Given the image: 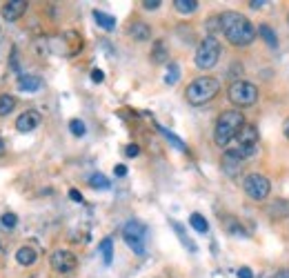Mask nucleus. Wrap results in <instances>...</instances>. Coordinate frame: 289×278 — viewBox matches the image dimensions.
<instances>
[{
    "instance_id": "f257e3e1",
    "label": "nucleus",
    "mask_w": 289,
    "mask_h": 278,
    "mask_svg": "<svg viewBox=\"0 0 289 278\" xmlns=\"http://www.w3.org/2000/svg\"><path fill=\"white\" fill-rule=\"evenodd\" d=\"M221 29L225 38L232 42L234 47H247L256 38V29L249 23V18H245L238 12H225L221 16Z\"/></svg>"
},
{
    "instance_id": "f03ea898",
    "label": "nucleus",
    "mask_w": 289,
    "mask_h": 278,
    "mask_svg": "<svg viewBox=\"0 0 289 278\" xmlns=\"http://www.w3.org/2000/svg\"><path fill=\"white\" fill-rule=\"evenodd\" d=\"M247 125L245 122V116L243 111H236V109H229V111H223L216 120V129H213V143L218 147H227L234 138L238 136V131Z\"/></svg>"
},
{
    "instance_id": "7ed1b4c3",
    "label": "nucleus",
    "mask_w": 289,
    "mask_h": 278,
    "mask_svg": "<svg viewBox=\"0 0 289 278\" xmlns=\"http://www.w3.org/2000/svg\"><path fill=\"white\" fill-rule=\"evenodd\" d=\"M221 94V83L211 76H200L196 78L194 83H189V87L185 89V98L189 105H205L213 100L216 96Z\"/></svg>"
},
{
    "instance_id": "20e7f679",
    "label": "nucleus",
    "mask_w": 289,
    "mask_h": 278,
    "mask_svg": "<svg viewBox=\"0 0 289 278\" xmlns=\"http://www.w3.org/2000/svg\"><path fill=\"white\" fill-rule=\"evenodd\" d=\"M227 98L236 107H249L258 100V87L247 83V80H236L227 89Z\"/></svg>"
},
{
    "instance_id": "39448f33",
    "label": "nucleus",
    "mask_w": 289,
    "mask_h": 278,
    "mask_svg": "<svg viewBox=\"0 0 289 278\" xmlns=\"http://www.w3.org/2000/svg\"><path fill=\"white\" fill-rule=\"evenodd\" d=\"M221 58V42L213 36H207L196 49V67L198 69H211Z\"/></svg>"
},
{
    "instance_id": "423d86ee",
    "label": "nucleus",
    "mask_w": 289,
    "mask_h": 278,
    "mask_svg": "<svg viewBox=\"0 0 289 278\" xmlns=\"http://www.w3.org/2000/svg\"><path fill=\"white\" fill-rule=\"evenodd\" d=\"M243 189L247 191L249 198L265 200L267 196H269V191H271V185H269V180H267L265 176H260V174H247V176H245V180H243Z\"/></svg>"
},
{
    "instance_id": "0eeeda50",
    "label": "nucleus",
    "mask_w": 289,
    "mask_h": 278,
    "mask_svg": "<svg viewBox=\"0 0 289 278\" xmlns=\"http://www.w3.org/2000/svg\"><path fill=\"white\" fill-rule=\"evenodd\" d=\"M236 143H238V147L234 149V152H236L240 158L251 156V154L256 152V147H258V129H256L254 125H245L243 129L238 131Z\"/></svg>"
},
{
    "instance_id": "6e6552de",
    "label": "nucleus",
    "mask_w": 289,
    "mask_h": 278,
    "mask_svg": "<svg viewBox=\"0 0 289 278\" xmlns=\"http://www.w3.org/2000/svg\"><path fill=\"white\" fill-rule=\"evenodd\" d=\"M144 234H147V229H144L142 223H138V221H129L125 225V229H122V236H125V243L131 247V252L133 254H138V256H142L144 254Z\"/></svg>"
},
{
    "instance_id": "1a4fd4ad",
    "label": "nucleus",
    "mask_w": 289,
    "mask_h": 278,
    "mask_svg": "<svg viewBox=\"0 0 289 278\" xmlns=\"http://www.w3.org/2000/svg\"><path fill=\"white\" fill-rule=\"evenodd\" d=\"M51 267L58 274H71L78 267V260L69 249H56V252L51 254Z\"/></svg>"
},
{
    "instance_id": "9d476101",
    "label": "nucleus",
    "mask_w": 289,
    "mask_h": 278,
    "mask_svg": "<svg viewBox=\"0 0 289 278\" xmlns=\"http://www.w3.org/2000/svg\"><path fill=\"white\" fill-rule=\"evenodd\" d=\"M40 114L36 109H29V111H25V114H20L18 118H16V129L18 131H23V133H27V131H34L36 127L40 125Z\"/></svg>"
},
{
    "instance_id": "9b49d317",
    "label": "nucleus",
    "mask_w": 289,
    "mask_h": 278,
    "mask_svg": "<svg viewBox=\"0 0 289 278\" xmlns=\"http://www.w3.org/2000/svg\"><path fill=\"white\" fill-rule=\"evenodd\" d=\"M27 12V3L25 0H9V3L3 5V18L7 23H16Z\"/></svg>"
},
{
    "instance_id": "f8f14e48",
    "label": "nucleus",
    "mask_w": 289,
    "mask_h": 278,
    "mask_svg": "<svg viewBox=\"0 0 289 278\" xmlns=\"http://www.w3.org/2000/svg\"><path fill=\"white\" fill-rule=\"evenodd\" d=\"M240 167H243V158H240L234 149H232V152H225V156H223V172L227 176H238Z\"/></svg>"
},
{
    "instance_id": "ddd939ff",
    "label": "nucleus",
    "mask_w": 289,
    "mask_h": 278,
    "mask_svg": "<svg viewBox=\"0 0 289 278\" xmlns=\"http://www.w3.org/2000/svg\"><path fill=\"white\" fill-rule=\"evenodd\" d=\"M94 20L98 23V27H103L105 31H114L116 29V18L105 12H100V9H94Z\"/></svg>"
},
{
    "instance_id": "4468645a",
    "label": "nucleus",
    "mask_w": 289,
    "mask_h": 278,
    "mask_svg": "<svg viewBox=\"0 0 289 278\" xmlns=\"http://www.w3.org/2000/svg\"><path fill=\"white\" fill-rule=\"evenodd\" d=\"M36 258H38V254H36V249H31V247H20L18 252H16V260H18L20 265H25V267L34 265Z\"/></svg>"
},
{
    "instance_id": "2eb2a0df",
    "label": "nucleus",
    "mask_w": 289,
    "mask_h": 278,
    "mask_svg": "<svg viewBox=\"0 0 289 278\" xmlns=\"http://www.w3.org/2000/svg\"><path fill=\"white\" fill-rule=\"evenodd\" d=\"M129 34H131V38H133V40L144 42V40H149L152 31H149V27L144 25V23H133V25L129 27Z\"/></svg>"
},
{
    "instance_id": "dca6fc26",
    "label": "nucleus",
    "mask_w": 289,
    "mask_h": 278,
    "mask_svg": "<svg viewBox=\"0 0 289 278\" xmlns=\"http://www.w3.org/2000/svg\"><path fill=\"white\" fill-rule=\"evenodd\" d=\"M18 87L23 92H38L40 89V78L38 76H23L18 80Z\"/></svg>"
},
{
    "instance_id": "f3484780",
    "label": "nucleus",
    "mask_w": 289,
    "mask_h": 278,
    "mask_svg": "<svg viewBox=\"0 0 289 278\" xmlns=\"http://www.w3.org/2000/svg\"><path fill=\"white\" fill-rule=\"evenodd\" d=\"M98 249H100V254H103V260H105V265H111V260H114V243H111V238H105V240H100Z\"/></svg>"
},
{
    "instance_id": "a211bd4d",
    "label": "nucleus",
    "mask_w": 289,
    "mask_h": 278,
    "mask_svg": "<svg viewBox=\"0 0 289 278\" xmlns=\"http://www.w3.org/2000/svg\"><path fill=\"white\" fill-rule=\"evenodd\" d=\"M174 7L178 14H194L198 9V0H174Z\"/></svg>"
},
{
    "instance_id": "6ab92c4d",
    "label": "nucleus",
    "mask_w": 289,
    "mask_h": 278,
    "mask_svg": "<svg viewBox=\"0 0 289 278\" xmlns=\"http://www.w3.org/2000/svg\"><path fill=\"white\" fill-rule=\"evenodd\" d=\"M258 34H260V38H263L267 45L274 49V47H278V38H276V34H274V29L271 27H267V25H260V29H258Z\"/></svg>"
},
{
    "instance_id": "aec40b11",
    "label": "nucleus",
    "mask_w": 289,
    "mask_h": 278,
    "mask_svg": "<svg viewBox=\"0 0 289 278\" xmlns=\"http://www.w3.org/2000/svg\"><path fill=\"white\" fill-rule=\"evenodd\" d=\"M189 225L194 227L198 234H207V232H209V225H207V221L200 216V214H191V216H189Z\"/></svg>"
},
{
    "instance_id": "412c9836",
    "label": "nucleus",
    "mask_w": 289,
    "mask_h": 278,
    "mask_svg": "<svg viewBox=\"0 0 289 278\" xmlns=\"http://www.w3.org/2000/svg\"><path fill=\"white\" fill-rule=\"evenodd\" d=\"M14 107H16V98H14V96H9V94L0 96V116H9L14 111Z\"/></svg>"
},
{
    "instance_id": "4be33fe9",
    "label": "nucleus",
    "mask_w": 289,
    "mask_h": 278,
    "mask_svg": "<svg viewBox=\"0 0 289 278\" xmlns=\"http://www.w3.org/2000/svg\"><path fill=\"white\" fill-rule=\"evenodd\" d=\"M158 131L163 133V136L167 138V141H169V143H171V145H174L176 149H178V152H187V145H185L183 141H180L178 136H174V133H171L169 129H165V127H160V125H158Z\"/></svg>"
},
{
    "instance_id": "5701e85b",
    "label": "nucleus",
    "mask_w": 289,
    "mask_h": 278,
    "mask_svg": "<svg viewBox=\"0 0 289 278\" xmlns=\"http://www.w3.org/2000/svg\"><path fill=\"white\" fill-rule=\"evenodd\" d=\"M171 227H174L176 229V234H178V238H180V243H183L185 245V247L187 249H189V252H196V245L194 243H191V240L189 238H187V232H185V229H183V225H180V223H171Z\"/></svg>"
},
{
    "instance_id": "b1692460",
    "label": "nucleus",
    "mask_w": 289,
    "mask_h": 278,
    "mask_svg": "<svg viewBox=\"0 0 289 278\" xmlns=\"http://www.w3.org/2000/svg\"><path fill=\"white\" fill-rule=\"evenodd\" d=\"M152 58H154V62H165V60H167V47H165L163 40H158L156 45H154Z\"/></svg>"
},
{
    "instance_id": "393cba45",
    "label": "nucleus",
    "mask_w": 289,
    "mask_h": 278,
    "mask_svg": "<svg viewBox=\"0 0 289 278\" xmlns=\"http://www.w3.org/2000/svg\"><path fill=\"white\" fill-rule=\"evenodd\" d=\"M89 185L94 187V189H109V180H107V176L103 174H92L89 176Z\"/></svg>"
},
{
    "instance_id": "a878e982",
    "label": "nucleus",
    "mask_w": 289,
    "mask_h": 278,
    "mask_svg": "<svg viewBox=\"0 0 289 278\" xmlns=\"http://www.w3.org/2000/svg\"><path fill=\"white\" fill-rule=\"evenodd\" d=\"M180 80V67L176 62H169L167 65V76H165V83L167 85H176Z\"/></svg>"
},
{
    "instance_id": "bb28decb",
    "label": "nucleus",
    "mask_w": 289,
    "mask_h": 278,
    "mask_svg": "<svg viewBox=\"0 0 289 278\" xmlns=\"http://www.w3.org/2000/svg\"><path fill=\"white\" fill-rule=\"evenodd\" d=\"M0 225H3L5 229H14L16 225H18V216H16L14 212H5L3 216H0Z\"/></svg>"
},
{
    "instance_id": "cd10ccee",
    "label": "nucleus",
    "mask_w": 289,
    "mask_h": 278,
    "mask_svg": "<svg viewBox=\"0 0 289 278\" xmlns=\"http://www.w3.org/2000/svg\"><path fill=\"white\" fill-rule=\"evenodd\" d=\"M69 129H71L74 136H85V133H87V127H85V122L78 120V118L69 120Z\"/></svg>"
},
{
    "instance_id": "c85d7f7f",
    "label": "nucleus",
    "mask_w": 289,
    "mask_h": 278,
    "mask_svg": "<svg viewBox=\"0 0 289 278\" xmlns=\"http://www.w3.org/2000/svg\"><path fill=\"white\" fill-rule=\"evenodd\" d=\"M138 154H140V147H138V145H127V147H125V156L136 158Z\"/></svg>"
},
{
    "instance_id": "c756f323",
    "label": "nucleus",
    "mask_w": 289,
    "mask_h": 278,
    "mask_svg": "<svg viewBox=\"0 0 289 278\" xmlns=\"http://www.w3.org/2000/svg\"><path fill=\"white\" fill-rule=\"evenodd\" d=\"M160 5H163L160 0H144L142 7H144V9H149V12H154V9H158V7H160Z\"/></svg>"
},
{
    "instance_id": "7c9ffc66",
    "label": "nucleus",
    "mask_w": 289,
    "mask_h": 278,
    "mask_svg": "<svg viewBox=\"0 0 289 278\" xmlns=\"http://www.w3.org/2000/svg\"><path fill=\"white\" fill-rule=\"evenodd\" d=\"M92 80H94V83H103V80H105L103 69H94V72H92Z\"/></svg>"
},
{
    "instance_id": "2f4dec72",
    "label": "nucleus",
    "mask_w": 289,
    "mask_h": 278,
    "mask_svg": "<svg viewBox=\"0 0 289 278\" xmlns=\"http://www.w3.org/2000/svg\"><path fill=\"white\" fill-rule=\"evenodd\" d=\"M69 198L74 202H83V194H80L78 189H69Z\"/></svg>"
},
{
    "instance_id": "473e14b6",
    "label": "nucleus",
    "mask_w": 289,
    "mask_h": 278,
    "mask_svg": "<svg viewBox=\"0 0 289 278\" xmlns=\"http://www.w3.org/2000/svg\"><path fill=\"white\" fill-rule=\"evenodd\" d=\"M238 278H254V274H251L249 267H240V269H238Z\"/></svg>"
},
{
    "instance_id": "72a5a7b5",
    "label": "nucleus",
    "mask_w": 289,
    "mask_h": 278,
    "mask_svg": "<svg viewBox=\"0 0 289 278\" xmlns=\"http://www.w3.org/2000/svg\"><path fill=\"white\" fill-rule=\"evenodd\" d=\"M265 5H267L265 0H251L249 7H251V9H260V7H265Z\"/></svg>"
},
{
    "instance_id": "f704fd0d",
    "label": "nucleus",
    "mask_w": 289,
    "mask_h": 278,
    "mask_svg": "<svg viewBox=\"0 0 289 278\" xmlns=\"http://www.w3.org/2000/svg\"><path fill=\"white\" fill-rule=\"evenodd\" d=\"M114 172H116V176H125L127 174V167H125V165H116Z\"/></svg>"
},
{
    "instance_id": "c9c22d12",
    "label": "nucleus",
    "mask_w": 289,
    "mask_h": 278,
    "mask_svg": "<svg viewBox=\"0 0 289 278\" xmlns=\"http://www.w3.org/2000/svg\"><path fill=\"white\" fill-rule=\"evenodd\" d=\"M282 133H285V136L289 138V118H287L285 122H282Z\"/></svg>"
},
{
    "instance_id": "e433bc0d",
    "label": "nucleus",
    "mask_w": 289,
    "mask_h": 278,
    "mask_svg": "<svg viewBox=\"0 0 289 278\" xmlns=\"http://www.w3.org/2000/svg\"><path fill=\"white\" fill-rule=\"evenodd\" d=\"M276 278H289V269H280L276 274Z\"/></svg>"
},
{
    "instance_id": "4c0bfd02",
    "label": "nucleus",
    "mask_w": 289,
    "mask_h": 278,
    "mask_svg": "<svg viewBox=\"0 0 289 278\" xmlns=\"http://www.w3.org/2000/svg\"><path fill=\"white\" fill-rule=\"evenodd\" d=\"M5 152V143H3V138H0V154Z\"/></svg>"
},
{
    "instance_id": "58836bf2",
    "label": "nucleus",
    "mask_w": 289,
    "mask_h": 278,
    "mask_svg": "<svg viewBox=\"0 0 289 278\" xmlns=\"http://www.w3.org/2000/svg\"><path fill=\"white\" fill-rule=\"evenodd\" d=\"M287 20H289V16H287Z\"/></svg>"
}]
</instances>
